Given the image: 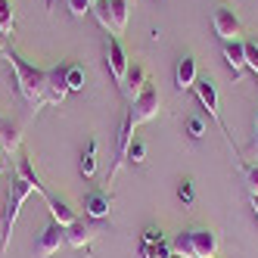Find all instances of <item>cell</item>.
I'll return each mask as SVG.
<instances>
[{"mask_svg":"<svg viewBox=\"0 0 258 258\" xmlns=\"http://www.w3.org/2000/svg\"><path fill=\"white\" fill-rule=\"evenodd\" d=\"M7 59H10V66L16 72V87H19L22 100L31 109H41L47 103V72L38 69V66H31V62H25L19 53H13V50H7Z\"/></svg>","mask_w":258,"mask_h":258,"instance_id":"1","label":"cell"},{"mask_svg":"<svg viewBox=\"0 0 258 258\" xmlns=\"http://www.w3.org/2000/svg\"><path fill=\"white\" fill-rule=\"evenodd\" d=\"M221 239L212 227H193V230H180L171 239V252L183 258H215L218 255Z\"/></svg>","mask_w":258,"mask_h":258,"instance_id":"2","label":"cell"},{"mask_svg":"<svg viewBox=\"0 0 258 258\" xmlns=\"http://www.w3.org/2000/svg\"><path fill=\"white\" fill-rule=\"evenodd\" d=\"M31 193H34L31 183L13 171V177H10V196H7V215H4V246H0V255L7 252L10 236H13V227H16V218H19V212H22V206L28 202Z\"/></svg>","mask_w":258,"mask_h":258,"instance_id":"3","label":"cell"},{"mask_svg":"<svg viewBox=\"0 0 258 258\" xmlns=\"http://www.w3.org/2000/svg\"><path fill=\"white\" fill-rule=\"evenodd\" d=\"M196 97H199V103H202V109L209 112V118L221 127V134H224V140H227V146L233 150V156H236V146H233V134H227V124L221 121V109H218V87L212 84V81H196Z\"/></svg>","mask_w":258,"mask_h":258,"instance_id":"4","label":"cell"},{"mask_svg":"<svg viewBox=\"0 0 258 258\" xmlns=\"http://www.w3.org/2000/svg\"><path fill=\"white\" fill-rule=\"evenodd\" d=\"M159 90L153 87V81L143 87V94L131 103V109H127V118H131L134 124H143V121H153L159 115Z\"/></svg>","mask_w":258,"mask_h":258,"instance_id":"5","label":"cell"},{"mask_svg":"<svg viewBox=\"0 0 258 258\" xmlns=\"http://www.w3.org/2000/svg\"><path fill=\"white\" fill-rule=\"evenodd\" d=\"M212 25H215V34L221 41H239V34H243V22H239V16L230 10V7H218L215 16H212Z\"/></svg>","mask_w":258,"mask_h":258,"instance_id":"6","label":"cell"},{"mask_svg":"<svg viewBox=\"0 0 258 258\" xmlns=\"http://www.w3.org/2000/svg\"><path fill=\"white\" fill-rule=\"evenodd\" d=\"M106 62H109V72H112L115 84H124L131 62H127V53H124V47L118 41V34H109L106 38Z\"/></svg>","mask_w":258,"mask_h":258,"instance_id":"7","label":"cell"},{"mask_svg":"<svg viewBox=\"0 0 258 258\" xmlns=\"http://www.w3.org/2000/svg\"><path fill=\"white\" fill-rule=\"evenodd\" d=\"M66 243V227H59L56 221H50V224L38 233V243H34V255L38 258H50V255H56L59 246Z\"/></svg>","mask_w":258,"mask_h":258,"instance_id":"8","label":"cell"},{"mask_svg":"<svg viewBox=\"0 0 258 258\" xmlns=\"http://www.w3.org/2000/svg\"><path fill=\"white\" fill-rule=\"evenodd\" d=\"M44 202H47V209H50V218L56 221L59 227H72V224H75V221H81L75 209H69V202L56 199L53 193H44Z\"/></svg>","mask_w":258,"mask_h":258,"instance_id":"9","label":"cell"},{"mask_svg":"<svg viewBox=\"0 0 258 258\" xmlns=\"http://www.w3.org/2000/svg\"><path fill=\"white\" fill-rule=\"evenodd\" d=\"M146 84H150V75H146V69H143L140 62H134L131 69H127V78H124L121 90H124V97L134 103V100L143 94V87H146Z\"/></svg>","mask_w":258,"mask_h":258,"instance_id":"10","label":"cell"},{"mask_svg":"<svg viewBox=\"0 0 258 258\" xmlns=\"http://www.w3.org/2000/svg\"><path fill=\"white\" fill-rule=\"evenodd\" d=\"M69 97V84H66V69H47V103L59 106Z\"/></svg>","mask_w":258,"mask_h":258,"instance_id":"11","label":"cell"},{"mask_svg":"<svg viewBox=\"0 0 258 258\" xmlns=\"http://www.w3.org/2000/svg\"><path fill=\"white\" fill-rule=\"evenodd\" d=\"M109 212H112V196L103 193V190H94L84 196V215L87 218H109Z\"/></svg>","mask_w":258,"mask_h":258,"instance_id":"12","label":"cell"},{"mask_svg":"<svg viewBox=\"0 0 258 258\" xmlns=\"http://www.w3.org/2000/svg\"><path fill=\"white\" fill-rule=\"evenodd\" d=\"M224 59L233 72V78H239L246 72V41H227L224 44Z\"/></svg>","mask_w":258,"mask_h":258,"instance_id":"13","label":"cell"},{"mask_svg":"<svg viewBox=\"0 0 258 258\" xmlns=\"http://www.w3.org/2000/svg\"><path fill=\"white\" fill-rule=\"evenodd\" d=\"M94 236H97V230L87 227L84 221H75L72 227H66V243H69L72 249H87L90 243H94Z\"/></svg>","mask_w":258,"mask_h":258,"instance_id":"14","label":"cell"},{"mask_svg":"<svg viewBox=\"0 0 258 258\" xmlns=\"http://www.w3.org/2000/svg\"><path fill=\"white\" fill-rule=\"evenodd\" d=\"M174 81H177V87L180 90H190V87H196V59L193 56H183L180 62H177V72H174Z\"/></svg>","mask_w":258,"mask_h":258,"instance_id":"15","label":"cell"},{"mask_svg":"<svg viewBox=\"0 0 258 258\" xmlns=\"http://www.w3.org/2000/svg\"><path fill=\"white\" fill-rule=\"evenodd\" d=\"M0 146L7 153H19L22 146V127L13 124V121H0Z\"/></svg>","mask_w":258,"mask_h":258,"instance_id":"16","label":"cell"},{"mask_svg":"<svg viewBox=\"0 0 258 258\" xmlns=\"http://www.w3.org/2000/svg\"><path fill=\"white\" fill-rule=\"evenodd\" d=\"M16 174L25 177V180L31 183V187H34V193H41V196L47 193V190H44V183H41V177H38V171H34V165H31V159H28L25 153H22L19 159H16Z\"/></svg>","mask_w":258,"mask_h":258,"instance_id":"17","label":"cell"},{"mask_svg":"<svg viewBox=\"0 0 258 258\" xmlns=\"http://www.w3.org/2000/svg\"><path fill=\"white\" fill-rule=\"evenodd\" d=\"M127 13H131L127 0H109V16H112V34H121V31L127 28Z\"/></svg>","mask_w":258,"mask_h":258,"instance_id":"18","label":"cell"},{"mask_svg":"<svg viewBox=\"0 0 258 258\" xmlns=\"http://www.w3.org/2000/svg\"><path fill=\"white\" fill-rule=\"evenodd\" d=\"M97 153H100V143L90 140L87 153H84V159H81V174H84V177H90V174L97 171Z\"/></svg>","mask_w":258,"mask_h":258,"instance_id":"19","label":"cell"},{"mask_svg":"<svg viewBox=\"0 0 258 258\" xmlns=\"http://www.w3.org/2000/svg\"><path fill=\"white\" fill-rule=\"evenodd\" d=\"M66 84H69V94H78V90H84V69H81V66H69V69H66Z\"/></svg>","mask_w":258,"mask_h":258,"instance_id":"20","label":"cell"},{"mask_svg":"<svg viewBox=\"0 0 258 258\" xmlns=\"http://www.w3.org/2000/svg\"><path fill=\"white\" fill-rule=\"evenodd\" d=\"M90 13L97 16V22H100V28H103V31H109V34H112V16H109V0H97Z\"/></svg>","mask_w":258,"mask_h":258,"instance_id":"21","label":"cell"},{"mask_svg":"<svg viewBox=\"0 0 258 258\" xmlns=\"http://www.w3.org/2000/svg\"><path fill=\"white\" fill-rule=\"evenodd\" d=\"M140 255L143 258H171V243L168 239H162V243H156V246H140Z\"/></svg>","mask_w":258,"mask_h":258,"instance_id":"22","label":"cell"},{"mask_svg":"<svg viewBox=\"0 0 258 258\" xmlns=\"http://www.w3.org/2000/svg\"><path fill=\"white\" fill-rule=\"evenodd\" d=\"M0 28L13 34V4L10 0H0Z\"/></svg>","mask_w":258,"mask_h":258,"instance_id":"23","label":"cell"},{"mask_svg":"<svg viewBox=\"0 0 258 258\" xmlns=\"http://www.w3.org/2000/svg\"><path fill=\"white\" fill-rule=\"evenodd\" d=\"M243 174H246V187L252 190V196L258 193V162L252 165H243Z\"/></svg>","mask_w":258,"mask_h":258,"instance_id":"24","label":"cell"},{"mask_svg":"<svg viewBox=\"0 0 258 258\" xmlns=\"http://www.w3.org/2000/svg\"><path fill=\"white\" fill-rule=\"evenodd\" d=\"M127 159H131L134 165H140V162L146 159V143H143V140H134L131 146H127Z\"/></svg>","mask_w":258,"mask_h":258,"instance_id":"25","label":"cell"},{"mask_svg":"<svg viewBox=\"0 0 258 258\" xmlns=\"http://www.w3.org/2000/svg\"><path fill=\"white\" fill-rule=\"evenodd\" d=\"M69 10H72V16H87L90 10H94V0H69Z\"/></svg>","mask_w":258,"mask_h":258,"instance_id":"26","label":"cell"},{"mask_svg":"<svg viewBox=\"0 0 258 258\" xmlns=\"http://www.w3.org/2000/svg\"><path fill=\"white\" fill-rule=\"evenodd\" d=\"M187 131H190V137H193V140H202V137H206V121H202L199 115H196V118H190V121H187Z\"/></svg>","mask_w":258,"mask_h":258,"instance_id":"27","label":"cell"},{"mask_svg":"<svg viewBox=\"0 0 258 258\" xmlns=\"http://www.w3.org/2000/svg\"><path fill=\"white\" fill-rule=\"evenodd\" d=\"M246 69H252L258 75V44H252V41H246Z\"/></svg>","mask_w":258,"mask_h":258,"instance_id":"28","label":"cell"},{"mask_svg":"<svg viewBox=\"0 0 258 258\" xmlns=\"http://www.w3.org/2000/svg\"><path fill=\"white\" fill-rule=\"evenodd\" d=\"M162 239H165V236H162L159 227H146V233H143V243H146V246H156V243H162Z\"/></svg>","mask_w":258,"mask_h":258,"instance_id":"29","label":"cell"},{"mask_svg":"<svg viewBox=\"0 0 258 258\" xmlns=\"http://www.w3.org/2000/svg\"><path fill=\"white\" fill-rule=\"evenodd\" d=\"M246 159L258 162V118H255V134H252V140H249V150H246Z\"/></svg>","mask_w":258,"mask_h":258,"instance_id":"30","label":"cell"},{"mask_svg":"<svg viewBox=\"0 0 258 258\" xmlns=\"http://www.w3.org/2000/svg\"><path fill=\"white\" fill-rule=\"evenodd\" d=\"M177 196H180L183 202H193V199H196V193H193V183H190V180H183L180 187H177Z\"/></svg>","mask_w":258,"mask_h":258,"instance_id":"31","label":"cell"},{"mask_svg":"<svg viewBox=\"0 0 258 258\" xmlns=\"http://www.w3.org/2000/svg\"><path fill=\"white\" fill-rule=\"evenodd\" d=\"M7 44H10V34L0 28V53H7Z\"/></svg>","mask_w":258,"mask_h":258,"instance_id":"32","label":"cell"},{"mask_svg":"<svg viewBox=\"0 0 258 258\" xmlns=\"http://www.w3.org/2000/svg\"><path fill=\"white\" fill-rule=\"evenodd\" d=\"M252 212H255V218H258V193L252 196Z\"/></svg>","mask_w":258,"mask_h":258,"instance_id":"33","label":"cell"},{"mask_svg":"<svg viewBox=\"0 0 258 258\" xmlns=\"http://www.w3.org/2000/svg\"><path fill=\"white\" fill-rule=\"evenodd\" d=\"M4 156H7V150H4V146H0V165H4Z\"/></svg>","mask_w":258,"mask_h":258,"instance_id":"34","label":"cell"},{"mask_svg":"<svg viewBox=\"0 0 258 258\" xmlns=\"http://www.w3.org/2000/svg\"><path fill=\"white\" fill-rule=\"evenodd\" d=\"M171 258H183V255H174V252H171Z\"/></svg>","mask_w":258,"mask_h":258,"instance_id":"35","label":"cell"},{"mask_svg":"<svg viewBox=\"0 0 258 258\" xmlns=\"http://www.w3.org/2000/svg\"><path fill=\"white\" fill-rule=\"evenodd\" d=\"M0 177H4V165H0Z\"/></svg>","mask_w":258,"mask_h":258,"instance_id":"36","label":"cell"},{"mask_svg":"<svg viewBox=\"0 0 258 258\" xmlns=\"http://www.w3.org/2000/svg\"><path fill=\"white\" fill-rule=\"evenodd\" d=\"M94 4H97V0H94Z\"/></svg>","mask_w":258,"mask_h":258,"instance_id":"37","label":"cell"}]
</instances>
